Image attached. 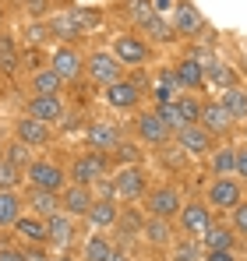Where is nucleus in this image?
Here are the masks:
<instances>
[{"instance_id": "f257e3e1", "label": "nucleus", "mask_w": 247, "mask_h": 261, "mask_svg": "<svg viewBox=\"0 0 247 261\" xmlns=\"http://www.w3.org/2000/svg\"><path fill=\"white\" fill-rule=\"evenodd\" d=\"M25 180H29V187H36V191H53V194H60L67 173H64L57 163H50V159H32V163L25 166Z\"/></svg>"}, {"instance_id": "f03ea898", "label": "nucleus", "mask_w": 247, "mask_h": 261, "mask_svg": "<svg viewBox=\"0 0 247 261\" xmlns=\"http://www.w3.org/2000/svg\"><path fill=\"white\" fill-rule=\"evenodd\" d=\"M110 170V155L106 152H85L71 163V180L82 184V187H92V184H103V176Z\"/></svg>"}, {"instance_id": "7ed1b4c3", "label": "nucleus", "mask_w": 247, "mask_h": 261, "mask_svg": "<svg viewBox=\"0 0 247 261\" xmlns=\"http://www.w3.org/2000/svg\"><path fill=\"white\" fill-rule=\"evenodd\" d=\"M50 71H53L60 82H78L85 74V57L75 46H57V49H53V60H50Z\"/></svg>"}, {"instance_id": "20e7f679", "label": "nucleus", "mask_w": 247, "mask_h": 261, "mask_svg": "<svg viewBox=\"0 0 247 261\" xmlns=\"http://www.w3.org/2000/svg\"><path fill=\"white\" fill-rule=\"evenodd\" d=\"M85 71L92 74V82H95V85H106V88H110L113 82H120L124 64L113 57V53H103V49H99V53H92V57L85 60Z\"/></svg>"}, {"instance_id": "39448f33", "label": "nucleus", "mask_w": 247, "mask_h": 261, "mask_svg": "<svg viewBox=\"0 0 247 261\" xmlns=\"http://www.w3.org/2000/svg\"><path fill=\"white\" fill-rule=\"evenodd\" d=\"M145 187H149V176H145L141 166H124V170H117V176H113V194L124 198V201L141 198Z\"/></svg>"}, {"instance_id": "423d86ee", "label": "nucleus", "mask_w": 247, "mask_h": 261, "mask_svg": "<svg viewBox=\"0 0 247 261\" xmlns=\"http://www.w3.org/2000/svg\"><path fill=\"white\" fill-rule=\"evenodd\" d=\"M145 205H149V216H152V219H173L177 212H180V205H184V201H180V191H177V187L163 184V187L149 191Z\"/></svg>"}, {"instance_id": "0eeeda50", "label": "nucleus", "mask_w": 247, "mask_h": 261, "mask_svg": "<svg viewBox=\"0 0 247 261\" xmlns=\"http://www.w3.org/2000/svg\"><path fill=\"white\" fill-rule=\"evenodd\" d=\"M208 205L233 212V208L240 205V180H233V176H215V180L208 184Z\"/></svg>"}, {"instance_id": "6e6552de", "label": "nucleus", "mask_w": 247, "mask_h": 261, "mask_svg": "<svg viewBox=\"0 0 247 261\" xmlns=\"http://www.w3.org/2000/svg\"><path fill=\"white\" fill-rule=\"evenodd\" d=\"M92 191L88 187H82V184H71V187H64L60 191V212L71 219H85L88 216V208H92Z\"/></svg>"}, {"instance_id": "1a4fd4ad", "label": "nucleus", "mask_w": 247, "mask_h": 261, "mask_svg": "<svg viewBox=\"0 0 247 261\" xmlns=\"http://www.w3.org/2000/svg\"><path fill=\"white\" fill-rule=\"evenodd\" d=\"M180 229L187 233V237H202L208 226H212V216H208V205L202 201H187V205H180Z\"/></svg>"}, {"instance_id": "9d476101", "label": "nucleus", "mask_w": 247, "mask_h": 261, "mask_svg": "<svg viewBox=\"0 0 247 261\" xmlns=\"http://www.w3.org/2000/svg\"><path fill=\"white\" fill-rule=\"evenodd\" d=\"M25 117H32V120H39V124H57V120H64V106H60V95H32L29 99V113Z\"/></svg>"}, {"instance_id": "9b49d317", "label": "nucleus", "mask_w": 247, "mask_h": 261, "mask_svg": "<svg viewBox=\"0 0 247 261\" xmlns=\"http://www.w3.org/2000/svg\"><path fill=\"white\" fill-rule=\"evenodd\" d=\"M85 138H88V148L92 152H110V148L120 145V130L113 127V124H106V120H92L85 127Z\"/></svg>"}, {"instance_id": "f8f14e48", "label": "nucleus", "mask_w": 247, "mask_h": 261, "mask_svg": "<svg viewBox=\"0 0 247 261\" xmlns=\"http://www.w3.org/2000/svg\"><path fill=\"white\" fill-rule=\"evenodd\" d=\"M233 117L223 110V102H205L202 106V117H198V127H205L208 134H230L233 130Z\"/></svg>"}, {"instance_id": "ddd939ff", "label": "nucleus", "mask_w": 247, "mask_h": 261, "mask_svg": "<svg viewBox=\"0 0 247 261\" xmlns=\"http://www.w3.org/2000/svg\"><path fill=\"white\" fill-rule=\"evenodd\" d=\"M177 145L187 152V155H205L208 148H212V134L205 127H198V124H187V127L177 130Z\"/></svg>"}, {"instance_id": "4468645a", "label": "nucleus", "mask_w": 247, "mask_h": 261, "mask_svg": "<svg viewBox=\"0 0 247 261\" xmlns=\"http://www.w3.org/2000/svg\"><path fill=\"white\" fill-rule=\"evenodd\" d=\"M14 134H18V141L21 145H29V148H42V145H50V127L39 124V120H32V117H21L18 124H14Z\"/></svg>"}, {"instance_id": "2eb2a0df", "label": "nucleus", "mask_w": 247, "mask_h": 261, "mask_svg": "<svg viewBox=\"0 0 247 261\" xmlns=\"http://www.w3.org/2000/svg\"><path fill=\"white\" fill-rule=\"evenodd\" d=\"M75 240V219L64 216V212H57V216L46 219V244H53V247H67Z\"/></svg>"}, {"instance_id": "dca6fc26", "label": "nucleus", "mask_w": 247, "mask_h": 261, "mask_svg": "<svg viewBox=\"0 0 247 261\" xmlns=\"http://www.w3.org/2000/svg\"><path fill=\"white\" fill-rule=\"evenodd\" d=\"M113 57H117L120 64H145V60H149V46L141 43L138 36H117Z\"/></svg>"}, {"instance_id": "f3484780", "label": "nucleus", "mask_w": 247, "mask_h": 261, "mask_svg": "<svg viewBox=\"0 0 247 261\" xmlns=\"http://www.w3.org/2000/svg\"><path fill=\"white\" fill-rule=\"evenodd\" d=\"M25 205L32 208V216L39 219H50L60 212V194H53V191H36V187H29V198H25Z\"/></svg>"}, {"instance_id": "a211bd4d", "label": "nucleus", "mask_w": 247, "mask_h": 261, "mask_svg": "<svg viewBox=\"0 0 247 261\" xmlns=\"http://www.w3.org/2000/svg\"><path fill=\"white\" fill-rule=\"evenodd\" d=\"M173 78H177V85L180 88H202L205 85V74H202V60L198 57H184L180 64H177V71H173Z\"/></svg>"}, {"instance_id": "6ab92c4d", "label": "nucleus", "mask_w": 247, "mask_h": 261, "mask_svg": "<svg viewBox=\"0 0 247 261\" xmlns=\"http://www.w3.org/2000/svg\"><path fill=\"white\" fill-rule=\"evenodd\" d=\"M202 29H205V18L198 14V7L180 4V7H177V18H173V32H177V36H198Z\"/></svg>"}, {"instance_id": "aec40b11", "label": "nucleus", "mask_w": 247, "mask_h": 261, "mask_svg": "<svg viewBox=\"0 0 247 261\" xmlns=\"http://www.w3.org/2000/svg\"><path fill=\"white\" fill-rule=\"evenodd\" d=\"M138 134H141L149 145H166L173 130L166 127V124L159 120V117H156V113H141V117H138Z\"/></svg>"}, {"instance_id": "412c9836", "label": "nucleus", "mask_w": 247, "mask_h": 261, "mask_svg": "<svg viewBox=\"0 0 247 261\" xmlns=\"http://www.w3.org/2000/svg\"><path fill=\"white\" fill-rule=\"evenodd\" d=\"M106 102L117 106V110H131L138 102V85L134 82H113V85L106 88Z\"/></svg>"}, {"instance_id": "4be33fe9", "label": "nucleus", "mask_w": 247, "mask_h": 261, "mask_svg": "<svg viewBox=\"0 0 247 261\" xmlns=\"http://www.w3.org/2000/svg\"><path fill=\"white\" fill-rule=\"evenodd\" d=\"M117 216H120V212H117V205H113V198H95V201H92V208H88V222H92V226H99V229H106V226H113V222H117Z\"/></svg>"}, {"instance_id": "5701e85b", "label": "nucleus", "mask_w": 247, "mask_h": 261, "mask_svg": "<svg viewBox=\"0 0 247 261\" xmlns=\"http://www.w3.org/2000/svg\"><path fill=\"white\" fill-rule=\"evenodd\" d=\"M223 110L233 117V120H247V92L240 85H233V88H223Z\"/></svg>"}, {"instance_id": "b1692460", "label": "nucleus", "mask_w": 247, "mask_h": 261, "mask_svg": "<svg viewBox=\"0 0 247 261\" xmlns=\"http://www.w3.org/2000/svg\"><path fill=\"white\" fill-rule=\"evenodd\" d=\"M14 229L29 244H46V219H39V216H18L14 219Z\"/></svg>"}, {"instance_id": "393cba45", "label": "nucleus", "mask_w": 247, "mask_h": 261, "mask_svg": "<svg viewBox=\"0 0 247 261\" xmlns=\"http://www.w3.org/2000/svg\"><path fill=\"white\" fill-rule=\"evenodd\" d=\"M46 29H50V36H57L64 46L71 43V39H78V36H82L78 21L71 18V11H67V14H57V18H50V25H46Z\"/></svg>"}, {"instance_id": "a878e982", "label": "nucleus", "mask_w": 247, "mask_h": 261, "mask_svg": "<svg viewBox=\"0 0 247 261\" xmlns=\"http://www.w3.org/2000/svg\"><path fill=\"white\" fill-rule=\"evenodd\" d=\"M202 74H205V82H212V85H219V88H233L237 85V74H233L226 64H219V60L202 64Z\"/></svg>"}, {"instance_id": "bb28decb", "label": "nucleus", "mask_w": 247, "mask_h": 261, "mask_svg": "<svg viewBox=\"0 0 247 261\" xmlns=\"http://www.w3.org/2000/svg\"><path fill=\"white\" fill-rule=\"evenodd\" d=\"M21 194L18 191H0V226H14V219L21 216Z\"/></svg>"}, {"instance_id": "cd10ccee", "label": "nucleus", "mask_w": 247, "mask_h": 261, "mask_svg": "<svg viewBox=\"0 0 247 261\" xmlns=\"http://www.w3.org/2000/svg\"><path fill=\"white\" fill-rule=\"evenodd\" d=\"M141 233L149 237L152 247H166L173 229H169V219H152V216H149V222H141Z\"/></svg>"}, {"instance_id": "c85d7f7f", "label": "nucleus", "mask_w": 247, "mask_h": 261, "mask_svg": "<svg viewBox=\"0 0 247 261\" xmlns=\"http://www.w3.org/2000/svg\"><path fill=\"white\" fill-rule=\"evenodd\" d=\"M202 240H205L208 251H233V244H237L226 226H208L205 233H202Z\"/></svg>"}, {"instance_id": "c756f323", "label": "nucleus", "mask_w": 247, "mask_h": 261, "mask_svg": "<svg viewBox=\"0 0 247 261\" xmlns=\"http://www.w3.org/2000/svg\"><path fill=\"white\" fill-rule=\"evenodd\" d=\"M60 85H64V82H60L50 67L32 74V92H36V95H60Z\"/></svg>"}, {"instance_id": "7c9ffc66", "label": "nucleus", "mask_w": 247, "mask_h": 261, "mask_svg": "<svg viewBox=\"0 0 247 261\" xmlns=\"http://www.w3.org/2000/svg\"><path fill=\"white\" fill-rule=\"evenodd\" d=\"M113 258V244L106 240V237H88V244H85V261H110Z\"/></svg>"}, {"instance_id": "2f4dec72", "label": "nucleus", "mask_w": 247, "mask_h": 261, "mask_svg": "<svg viewBox=\"0 0 247 261\" xmlns=\"http://www.w3.org/2000/svg\"><path fill=\"white\" fill-rule=\"evenodd\" d=\"M212 170H215V176H230L233 170H237V148H215Z\"/></svg>"}, {"instance_id": "473e14b6", "label": "nucleus", "mask_w": 247, "mask_h": 261, "mask_svg": "<svg viewBox=\"0 0 247 261\" xmlns=\"http://www.w3.org/2000/svg\"><path fill=\"white\" fill-rule=\"evenodd\" d=\"M156 117H159V120H163L166 127L173 130V134H177L180 127H187V124H184V117H180V106H177V99H173V102H163V106L156 110Z\"/></svg>"}, {"instance_id": "72a5a7b5", "label": "nucleus", "mask_w": 247, "mask_h": 261, "mask_svg": "<svg viewBox=\"0 0 247 261\" xmlns=\"http://www.w3.org/2000/svg\"><path fill=\"white\" fill-rule=\"evenodd\" d=\"M21 176H25V170H18L14 163H7V159L0 155V191H14V187L21 184Z\"/></svg>"}, {"instance_id": "f704fd0d", "label": "nucleus", "mask_w": 247, "mask_h": 261, "mask_svg": "<svg viewBox=\"0 0 247 261\" xmlns=\"http://www.w3.org/2000/svg\"><path fill=\"white\" fill-rule=\"evenodd\" d=\"M141 29H145V32L152 36V39H159V43H169V39L177 36V32H173V29L166 25V21H163V18H159V14H152V18H149V21H145Z\"/></svg>"}, {"instance_id": "c9c22d12", "label": "nucleus", "mask_w": 247, "mask_h": 261, "mask_svg": "<svg viewBox=\"0 0 247 261\" xmlns=\"http://www.w3.org/2000/svg\"><path fill=\"white\" fill-rule=\"evenodd\" d=\"M177 106H180L184 124H198V117H202V102H198L194 95H180V99H177Z\"/></svg>"}, {"instance_id": "e433bc0d", "label": "nucleus", "mask_w": 247, "mask_h": 261, "mask_svg": "<svg viewBox=\"0 0 247 261\" xmlns=\"http://www.w3.org/2000/svg\"><path fill=\"white\" fill-rule=\"evenodd\" d=\"M127 14H131L134 25H145L156 11H152V0H127Z\"/></svg>"}, {"instance_id": "4c0bfd02", "label": "nucleus", "mask_w": 247, "mask_h": 261, "mask_svg": "<svg viewBox=\"0 0 247 261\" xmlns=\"http://www.w3.org/2000/svg\"><path fill=\"white\" fill-rule=\"evenodd\" d=\"M4 159H7V163H14L18 170H25V166H29V145H21V141L7 145V148H4Z\"/></svg>"}, {"instance_id": "58836bf2", "label": "nucleus", "mask_w": 247, "mask_h": 261, "mask_svg": "<svg viewBox=\"0 0 247 261\" xmlns=\"http://www.w3.org/2000/svg\"><path fill=\"white\" fill-rule=\"evenodd\" d=\"M117 222H120V233H117V237H120L124 244H127V240H134V237H138V233H141V222H138V219L134 216H117Z\"/></svg>"}, {"instance_id": "ea45409f", "label": "nucleus", "mask_w": 247, "mask_h": 261, "mask_svg": "<svg viewBox=\"0 0 247 261\" xmlns=\"http://www.w3.org/2000/svg\"><path fill=\"white\" fill-rule=\"evenodd\" d=\"M14 64H18L14 60V43L11 39H0V67L4 71H14Z\"/></svg>"}, {"instance_id": "a19ab883", "label": "nucleus", "mask_w": 247, "mask_h": 261, "mask_svg": "<svg viewBox=\"0 0 247 261\" xmlns=\"http://www.w3.org/2000/svg\"><path fill=\"white\" fill-rule=\"evenodd\" d=\"M173 261H198V244H194V240H184V244L173 251Z\"/></svg>"}, {"instance_id": "79ce46f5", "label": "nucleus", "mask_w": 247, "mask_h": 261, "mask_svg": "<svg viewBox=\"0 0 247 261\" xmlns=\"http://www.w3.org/2000/svg\"><path fill=\"white\" fill-rule=\"evenodd\" d=\"M233 229H237L240 237H247V201L233 208Z\"/></svg>"}, {"instance_id": "37998d69", "label": "nucleus", "mask_w": 247, "mask_h": 261, "mask_svg": "<svg viewBox=\"0 0 247 261\" xmlns=\"http://www.w3.org/2000/svg\"><path fill=\"white\" fill-rule=\"evenodd\" d=\"M0 261H29L21 247H0Z\"/></svg>"}, {"instance_id": "c03bdc74", "label": "nucleus", "mask_w": 247, "mask_h": 261, "mask_svg": "<svg viewBox=\"0 0 247 261\" xmlns=\"http://www.w3.org/2000/svg\"><path fill=\"white\" fill-rule=\"evenodd\" d=\"M205 261H237V258H233V251H208Z\"/></svg>"}, {"instance_id": "a18cd8bd", "label": "nucleus", "mask_w": 247, "mask_h": 261, "mask_svg": "<svg viewBox=\"0 0 247 261\" xmlns=\"http://www.w3.org/2000/svg\"><path fill=\"white\" fill-rule=\"evenodd\" d=\"M233 173H240L247 180V148H244V152H237V170H233Z\"/></svg>"}, {"instance_id": "49530a36", "label": "nucleus", "mask_w": 247, "mask_h": 261, "mask_svg": "<svg viewBox=\"0 0 247 261\" xmlns=\"http://www.w3.org/2000/svg\"><path fill=\"white\" fill-rule=\"evenodd\" d=\"M46 32H50V29H42V25H32V29H29V39H32V43H42V36H46Z\"/></svg>"}, {"instance_id": "de8ad7c7", "label": "nucleus", "mask_w": 247, "mask_h": 261, "mask_svg": "<svg viewBox=\"0 0 247 261\" xmlns=\"http://www.w3.org/2000/svg\"><path fill=\"white\" fill-rule=\"evenodd\" d=\"M117 148H120V159H131V163H134V159H138V152H134V148H131V145H117Z\"/></svg>"}, {"instance_id": "09e8293b", "label": "nucleus", "mask_w": 247, "mask_h": 261, "mask_svg": "<svg viewBox=\"0 0 247 261\" xmlns=\"http://www.w3.org/2000/svg\"><path fill=\"white\" fill-rule=\"evenodd\" d=\"M46 4H50V0H29V11H32V14H42Z\"/></svg>"}, {"instance_id": "8fccbe9b", "label": "nucleus", "mask_w": 247, "mask_h": 261, "mask_svg": "<svg viewBox=\"0 0 247 261\" xmlns=\"http://www.w3.org/2000/svg\"><path fill=\"white\" fill-rule=\"evenodd\" d=\"M110 261H131V258H127V254H120V251H113V258H110Z\"/></svg>"}, {"instance_id": "3c124183", "label": "nucleus", "mask_w": 247, "mask_h": 261, "mask_svg": "<svg viewBox=\"0 0 247 261\" xmlns=\"http://www.w3.org/2000/svg\"><path fill=\"white\" fill-rule=\"evenodd\" d=\"M0 29H4V4H0Z\"/></svg>"}, {"instance_id": "603ef678", "label": "nucleus", "mask_w": 247, "mask_h": 261, "mask_svg": "<svg viewBox=\"0 0 247 261\" xmlns=\"http://www.w3.org/2000/svg\"><path fill=\"white\" fill-rule=\"evenodd\" d=\"M53 261H75V258H67V254H64V258H53Z\"/></svg>"}, {"instance_id": "864d4df0", "label": "nucleus", "mask_w": 247, "mask_h": 261, "mask_svg": "<svg viewBox=\"0 0 247 261\" xmlns=\"http://www.w3.org/2000/svg\"><path fill=\"white\" fill-rule=\"evenodd\" d=\"M36 261H50V258H36Z\"/></svg>"}, {"instance_id": "5fc2aeb1", "label": "nucleus", "mask_w": 247, "mask_h": 261, "mask_svg": "<svg viewBox=\"0 0 247 261\" xmlns=\"http://www.w3.org/2000/svg\"><path fill=\"white\" fill-rule=\"evenodd\" d=\"M0 155H4V145H0Z\"/></svg>"}]
</instances>
